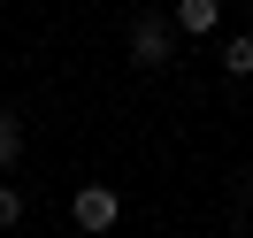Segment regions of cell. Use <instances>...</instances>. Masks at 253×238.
Wrapping results in <instances>:
<instances>
[{"label":"cell","instance_id":"cell-1","mask_svg":"<svg viewBox=\"0 0 253 238\" xmlns=\"http://www.w3.org/2000/svg\"><path fill=\"white\" fill-rule=\"evenodd\" d=\"M176 62V23L161 8H138L130 16V69H169Z\"/></svg>","mask_w":253,"mask_h":238},{"label":"cell","instance_id":"cell-2","mask_svg":"<svg viewBox=\"0 0 253 238\" xmlns=\"http://www.w3.org/2000/svg\"><path fill=\"white\" fill-rule=\"evenodd\" d=\"M69 223H77L84 238L115 231V223H123V192H115V185H77V192H69Z\"/></svg>","mask_w":253,"mask_h":238},{"label":"cell","instance_id":"cell-3","mask_svg":"<svg viewBox=\"0 0 253 238\" xmlns=\"http://www.w3.org/2000/svg\"><path fill=\"white\" fill-rule=\"evenodd\" d=\"M169 23H176V39H207V31H222V0H176Z\"/></svg>","mask_w":253,"mask_h":238},{"label":"cell","instance_id":"cell-4","mask_svg":"<svg viewBox=\"0 0 253 238\" xmlns=\"http://www.w3.org/2000/svg\"><path fill=\"white\" fill-rule=\"evenodd\" d=\"M222 77H253V31H230V39H222Z\"/></svg>","mask_w":253,"mask_h":238},{"label":"cell","instance_id":"cell-5","mask_svg":"<svg viewBox=\"0 0 253 238\" xmlns=\"http://www.w3.org/2000/svg\"><path fill=\"white\" fill-rule=\"evenodd\" d=\"M16 161H23V115H16V108H0V177L16 169Z\"/></svg>","mask_w":253,"mask_h":238},{"label":"cell","instance_id":"cell-6","mask_svg":"<svg viewBox=\"0 0 253 238\" xmlns=\"http://www.w3.org/2000/svg\"><path fill=\"white\" fill-rule=\"evenodd\" d=\"M16 223H23V192H16V185H0V231H16Z\"/></svg>","mask_w":253,"mask_h":238},{"label":"cell","instance_id":"cell-7","mask_svg":"<svg viewBox=\"0 0 253 238\" xmlns=\"http://www.w3.org/2000/svg\"><path fill=\"white\" fill-rule=\"evenodd\" d=\"M238 192H246V207H253V177H246V185H238Z\"/></svg>","mask_w":253,"mask_h":238}]
</instances>
